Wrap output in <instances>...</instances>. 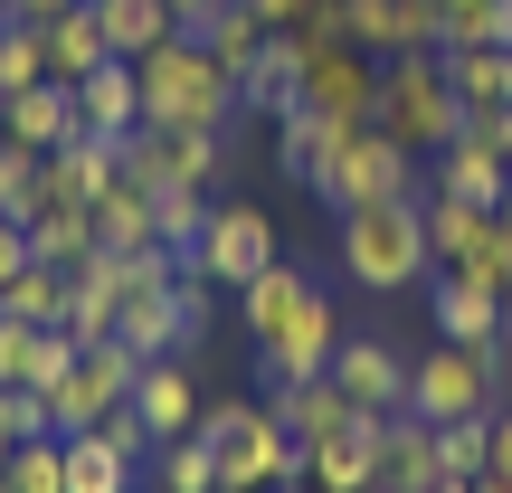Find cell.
<instances>
[{
  "label": "cell",
  "instance_id": "obj_43",
  "mask_svg": "<svg viewBox=\"0 0 512 493\" xmlns=\"http://www.w3.org/2000/svg\"><path fill=\"white\" fill-rule=\"evenodd\" d=\"M247 10H256V19H266V29H294V19H304V10H313V0H247Z\"/></svg>",
  "mask_w": 512,
  "mask_h": 493
},
{
  "label": "cell",
  "instance_id": "obj_29",
  "mask_svg": "<svg viewBox=\"0 0 512 493\" xmlns=\"http://www.w3.org/2000/svg\"><path fill=\"white\" fill-rule=\"evenodd\" d=\"M86 10H95V29H105L114 57H152L171 38V10H162V0H86Z\"/></svg>",
  "mask_w": 512,
  "mask_h": 493
},
{
  "label": "cell",
  "instance_id": "obj_37",
  "mask_svg": "<svg viewBox=\"0 0 512 493\" xmlns=\"http://www.w3.org/2000/svg\"><path fill=\"white\" fill-rule=\"evenodd\" d=\"M152 228H162V247H200V228H209V190H152Z\"/></svg>",
  "mask_w": 512,
  "mask_h": 493
},
{
  "label": "cell",
  "instance_id": "obj_52",
  "mask_svg": "<svg viewBox=\"0 0 512 493\" xmlns=\"http://www.w3.org/2000/svg\"><path fill=\"white\" fill-rule=\"evenodd\" d=\"M0 152H10V133H0Z\"/></svg>",
  "mask_w": 512,
  "mask_h": 493
},
{
  "label": "cell",
  "instance_id": "obj_23",
  "mask_svg": "<svg viewBox=\"0 0 512 493\" xmlns=\"http://www.w3.org/2000/svg\"><path fill=\"white\" fill-rule=\"evenodd\" d=\"M437 475H446V465H437V427L399 408V418L380 427V493H427Z\"/></svg>",
  "mask_w": 512,
  "mask_h": 493
},
{
  "label": "cell",
  "instance_id": "obj_32",
  "mask_svg": "<svg viewBox=\"0 0 512 493\" xmlns=\"http://www.w3.org/2000/svg\"><path fill=\"white\" fill-rule=\"evenodd\" d=\"M494 219V209H475V200H456V190H427V256L437 266H456L465 247H475V228Z\"/></svg>",
  "mask_w": 512,
  "mask_h": 493
},
{
  "label": "cell",
  "instance_id": "obj_48",
  "mask_svg": "<svg viewBox=\"0 0 512 493\" xmlns=\"http://www.w3.org/2000/svg\"><path fill=\"white\" fill-rule=\"evenodd\" d=\"M475 493H512V475H494V465H484V475H475Z\"/></svg>",
  "mask_w": 512,
  "mask_h": 493
},
{
  "label": "cell",
  "instance_id": "obj_53",
  "mask_svg": "<svg viewBox=\"0 0 512 493\" xmlns=\"http://www.w3.org/2000/svg\"><path fill=\"white\" fill-rule=\"evenodd\" d=\"M285 493H304V484H285Z\"/></svg>",
  "mask_w": 512,
  "mask_h": 493
},
{
  "label": "cell",
  "instance_id": "obj_17",
  "mask_svg": "<svg viewBox=\"0 0 512 493\" xmlns=\"http://www.w3.org/2000/svg\"><path fill=\"white\" fill-rule=\"evenodd\" d=\"M351 48H370V57H427V48H437V0H351Z\"/></svg>",
  "mask_w": 512,
  "mask_h": 493
},
{
  "label": "cell",
  "instance_id": "obj_35",
  "mask_svg": "<svg viewBox=\"0 0 512 493\" xmlns=\"http://www.w3.org/2000/svg\"><path fill=\"white\" fill-rule=\"evenodd\" d=\"M456 275H465V285H484V294H503V304H512V228H503V219H484V228H475V247L456 256Z\"/></svg>",
  "mask_w": 512,
  "mask_h": 493
},
{
  "label": "cell",
  "instance_id": "obj_1",
  "mask_svg": "<svg viewBox=\"0 0 512 493\" xmlns=\"http://www.w3.org/2000/svg\"><path fill=\"white\" fill-rule=\"evenodd\" d=\"M133 76H143V124L228 133V114H247V105H238V67H219L190 29H171L152 57H133Z\"/></svg>",
  "mask_w": 512,
  "mask_h": 493
},
{
  "label": "cell",
  "instance_id": "obj_28",
  "mask_svg": "<svg viewBox=\"0 0 512 493\" xmlns=\"http://www.w3.org/2000/svg\"><path fill=\"white\" fill-rule=\"evenodd\" d=\"M133 446H114L105 427H86V437H67V493H133Z\"/></svg>",
  "mask_w": 512,
  "mask_h": 493
},
{
  "label": "cell",
  "instance_id": "obj_27",
  "mask_svg": "<svg viewBox=\"0 0 512 493\" xmlns=\"http://www.w3.org/2000/svg\"><path fill=\"white\" fill-rule=\"evenodd\" d=\"M238 304H247V332H256V342H275V332H285L294 313L313 304V275H304V266H285V256H275V266L256 275V285L238 294Z\"/></svg>",
  "mask_w": 512,
  "mask_h": 493
},
{
  "label": "cell",
  "instance_id": "obj_40",
  "mask_svg": "<svg viewBox=\"0 0 512 493\" xmlns=\"http://www.w3.org/2000/svg\"><path fill=\"white\" fill-rule=\"evenodd\" d=\"M0 427H10L19 446H29V437H57V427H48V399H38V389H0Z\"/></svg>",
  "mask_w": 512,
  "mask_h": 493
},
{
  "label": "cell",
  "instance_id": "obj_21",
  "mask_svg": "<svg viewBox=\"0 0 512 493\" xmlns=\"http://www.w3.org/2000/svg\"><path fill=\"white\" fill-rule=\"evenodd\" d=\"M294 95H304V38H294V29H275L266 48H256V67H238V105L275 124Z\"/></svg>",
  "mask_w": 512,
  "mask_h": 493
},
{
  "label": "cell",
  "instance_id": "obj_41",
  "mask_svg": "<svg viewBox=\"0 0 512 493\" xmlns=\"http://www.w3.org/2000/svg\"><path fill=\"white\" fill-rule=\"evenodd\" d=\"M19 266H29V228H19V219H0V285H10Z\"/></svg>",
  "mask_w": 512,
  "mask_h": 493
},
{
  "label": "cell",
  "instance_id": "obj_50",
  "mask_svg": "<svg viewBox=\"0 0 512 493\" xmlns=\"http://www.w3.org/2000/svg\"><path fill=\"white\" fill-rule=\"evenodd\" d=\"M494 219H503V228H512V190H503V209H494Z\"/></svg>",
  "mask_w": 512,
  "mask_h": 493
},
{
  "label": "cell",
  "instance_id": "obj_19",
  "mask_svg": "<svg viewBox=\"0 0 512 493\" xmlns=\"http://www.w3.org/2000/svg\"><path fill=\"white\" fill-rule=\"evenodd\" d=\"M76 114H86V133L124 143V133L143 124V76H133V57H105L95 76H76Z\"/></svg>",
  "mask_w": 512,
  "mask_h": 493
},
{
  "label": "cell",
  "instance_id": "obj_49",
  "mask_svg": "<svg viewBox=\"0 0 512 493\" xmlns=\"http://www.w3.org/2000/svg\"><path fill=\"white\" fill-rule=\"evenodd\" d=\"M10 456H19V437H10V427H0V475H10Z\"/></svg>",
  "mask_w": 512,
  "mask_h": 493
},
{
  "label": "cell",
  "instance_id": "obj_3",
  "mask_svg": "<svg viewBox=\"0 0 512 493\" xmlns=\"http://www.w3.org/2000/svg\"><path fill=\"white\" fill-rule=\"evenodd\" d=\"M304 190L332 209V219H351V209H380V200H427V190H437V171H418V152L389 143L380 124H351L342 143L313 162Z\"/></svg>",
  "mask_w": 512,
  "mask_h": 493
},
{
  "label": "cell",
  "instance_id": "obj_18",
  "mask_svg": "<svg viewBox=\"0 0 512 493\" xmlns=\"http://www.w3.org/2000/svg\"><path fill=\"white\" fill-rule=\"evenodd\" d=\"M427 171H437V190H456V200H475V209H503V190H512V162H503V143L484 124H465Z\"/></svg>",
  "mask_w": 512,
  "mask_h": 493
},
{
  "label": "cell",
  "instance_id": "obj_30",
  "mask_svg": "<svg viewBox=\"0 0 512 493\" xmlns=\"http://www.w3.org/2000/svg\"><path fill=\"white\" fill-rule=\"evenodd\" d=\"M342 133L351 124H332V114H313V105H285V114H275V162H285L294 181H313V162H323Z\"/></svg>",
  "mask_w": 512,
  "mask_h": 493
},
{
  "label": "cell",
  "instance_id": "obj_42",
  "mask_svg": "<svg viewBox=\"0 0 512 493\" xmlns=\"http://www.w3.org/2000/svg\"><path fill=\"white\" fill-rule=\"evenodd\" d=\"M67 10H86V0H19L10 19H29V29H48V19H67Z\"/></svg>",
  "mask_w": 512,
  "mask_h": 493
},
{
  "label": "cell",
  "instance_id": "obj_5",
  "mask_svg": "<svg viewBox=\"0 0 512 493\" xmlns=\"http://www.w3.org/2000/svg\"><path fill=\"white\" fill-rule=\"evenodd\" d=\"M370 124H380L389 143H408V152L437 162V152L465 133V105H456L446 57L437 48H427V57H380V114H370Z\"/></svg>",
  "mask_w": 512,
  "mask_h": 493
},
{
  "label": "cell",
  "instance_id": "obj_45",
  "mask_svg": "<svg viewBox=\"0 0 512 493\" xmlns=\"http://www.w3.org/2000/svg\"><path fill=\"white\" fill-rule=\"evenodd\" d=\"M465 10H494V0H437V29H446V19H465Z\"/></svg>",
  "mask_w": 512,
  "mask_h": 493
},
{
  "label": "cell",
  "instance_id": "obj_16",
  "mask_svg": "<svg viewBox=\"0 0 512 493\" xmlns=\"http://www.w3.org/2000/svg\"><path fill=\"white\" fill-rule=\"evenodd\" d=\"M133 418L152 427V456L200 437V380H190V361H152L143 380H133Z\"/></svg>",
  "mask_w": 512,
  "mask_h": 493
},
{
  "label": "cell",
  "instance_id": "obj_51",
  "mask_svg": "<svg viewBox=\"0 0 512 493\" xmlns=\"http://www.w3.org/2000/svg\"><path fill=\"white\" fill-rule=\"evenodd\" d=\"M10 10H19V0H0V29H10Z\"/></svg>",
  "mask_w": 512,
  "mask_h": 493
},
{
  "label": "cell",
  "instance_id": "obj_22",
  "mask_svg": "<svg viewBox=\"0 0 512 493\" xmlns=\"http://www.w3.org/2000/svg\"><path fill=\"white\" fill-rule=\"evenodd\" d=\"M446 76H456V105L465 124H494V114H512V48H437Z\"/></svg>",
  "mask_w": 512,
  "mask_h": 493
},
{
  "label": "cell",
  "instance_id": "obj_31",
  "mask_svg": "<svg viewBox=\"0 0 512 493\" xmlns=\"http://www.w3.org/2000/svg\"><path fill=\"white\" fill-rule=\"evenodd\" d=\"M105 29H95V10H67V19H48V76L57 86H76V76H95L105 67Z\"/></svg>",
  "mask_w": 512,
  "mask_h": 493
},
{
  "label": "cell",
  "instance_id": "obj_47",
  "mask_svg": "<svg viewBox=\"0 0 512 493\" xmlns=\"http://www.w3.org/2000/svg\"><path fill=\"white\" fill-rule=\"evenodd\" d=\"M427 493H475V475H437V484H427Z\"/></svg>",
  "mask_w": 512,
  "mask_h": 493
},
{
  "label": "cell",
  "instance_id": "obj_44",
  "mask_svg": "<svg viewBox=\"0 0 512 493\" xmlns=\"http://www.w3.org/2000/svg\"><path fill=\"white\" fill-rule=\"evenodd\" d=\"M494 475H512V408H494Z\"/></svg>",
  "mask_w": 512,
  "mask_h": 493
},
{
  "label": "cell",
  "instance_id": "obj_12",
  "mask_svg": "<svg viewBox=\"0 0 512 493\" xmlns=\"http://www.w3.org/2000/svg\"><path fill=\"white\" fill-rule=\"evenodd\" d=\"M380 427L389 418H351L342 437H313L304 446V493H380Z\"/></svg>",
  "mask_w": 512,
  "mask_h": 493
},
{
  "label": "cell",
  "instance_id": "obj_33",
  "mask_svg": "<svg viewBox=\"0 0 512 493\" xmlns=\"http://www.w3.org/2000/svg\"><path fill=\"white\" fill-rule=\"evenodd\" d=\"M266 38H275V29L247 10V0H219V19L200 29V48L219 57V67H256V48H266Z\"/></svg>",
  "mask_w": 512,
  "mask_h": 493
},
{
  "label": "cell",
  "instance_id": "obj_4",
  "mask_svg": "<svg viewBox=\"0 0 512 493\" xmlns=\"http://www.w3.org/2000/svg\"><path fill=\"white\" fill-rule=\"evenodd\" d=\"M342 275L361 294H418L427 275H437V256H427V200L351 209L342 219Z\"/></svg>",
  "mask_w": 512,
  "mask_h": 493
},
{
  "label": "cell",
  "instance_id": "obj_36",
  "mask_svg": "<svg viewBox=\"0 0 512 493\" xmlns=\"http://www.w3.org/2000/svg\"><path fill=\"white\" fill-rule=\"evenodd\" d=\"M437 465L446 475H484V465H494V408H484V418H446L437 427Z\"/></svg>",
  "mask_w": 512,
  "mask_h": 493
},
{
  "label": "cell",
  "instance_id": "obj_13",
  "mask_svg": "<svg viewBox=\"0 0 512 493\" xmlns=\"http://www.w3.org/2000/svg\"><path fill=\"white\" fill-rule=\"evenodd\" d=\"M332 380H342V399L370 408V418H399L408 408V361L389 342H370V332H351V342L332 351Z\"/></svg>",
  "mask_w": 512,
  "mask_h": 493
},
{
  "label": "cell",
  "instance_id": "obj_11",
  "mask_svg": "<svg viewBox=\"0 0 512 493\" xmlns=\"http://www.w3.org/2000/svg\"><path fill=\"white\" fill-rule=\"evenodd\" d=\"M124 171L152 190H209L219 181V133H181V124H133L124 133Z\"/></svg>",
  "mask_w": 512,
  "mask_h": 493
},
{
  "label": "cell",
  "instance_id": "obj_6",
  "mask_svg": "<svg viewBox=\"0 0 512 493\" xmlns=\"http://www.w3.org/2000/svg\"><path fill=\"white\" fill-rule=\"evenodd\" d=\"M503 370H512V342H437L427 361H408V418H427V427H446V418H484L494 408V389H503Z\"/></svg>",
  "mask_w": 512,
  "mask_h": 493
},
{
  "label": "cell",
  "instance_id": "obj_39",
  "mask_svg": "<svg viewBox=\"0 0 512 493\" xmlns=\"http://www.w3.org/2000/svg\"><path fill=\"white\" fill-rule=\"evenodd\" d=\"M10 493H67V437H29L10 456Z\"/></svg>",
  "mask_w": 512,
  "mask_h": 493
},
{
  "label": "cell",
  "instance_id": "obj_26",
  "mask_svg": "<svg viewBox=\"0 0 512 493\" xmlns=\"http://www.w3.org/2000/svg\"><path fill=\"white\" fill-rule=\"evenodd\" d=\"M67 304H76V275L67 266H38V256L0 285V313H10V323H48L57 332V323H67Z\"/></svg>",
  "mask_w": 512,
  "mask_h": 493
},
{
  "label": "cell",
  "instance_id": "obj_46",
  "mask_svg": "<svg viewBox=\"0 0 512 493\" xmlns=\"http://www.w3.org/2000/svg\"><path fill=\"white\" fill-rule=\"evenodd\" d=\"M484 133H494V143H503V162H512V114H494V124H484Z\"/></svg>",
  "mask_w": 512,
  "mask_h": 493
},
{
  "label": "cell",
  "instance_id": "obj_2",
  "mask_svg": "<svg viewBox=\"0 0 512 493\" xmlns=\"http://www.w3.org/2000/svg\"><path fill=\"white\" fill-rule=\"evenodd\" d=\"M200 437L219 446V493H285V484H304V437L275 418V399H209Z\"/></svg>",
  "mask_w": 512,
  "mask_h": 493
},
{
  "label": "cell",
  "instance_id": "obj_9",
  "mask_svg": "<svg viewBox=\"0 0 512 493\" xmlns=\"http://www.w3.org/2000/svg\"><path fill=\"white\" fill-rule=\"evenodd\" d=\"M294 105L332 114V124H370L380 114V57L351 38H304V95Z\"/></svg>",
  "mask_w": 512,
  "mask_h": 493
},
{
  "label": "cell",
  "instance_id": "obj_24",
  "mask_svg": "<svg viewBox=\"0 0 512 493\" xmlns=\"http://www.w3.org/2000/svg\"><path fill=\"white\" fill-rule=\"evenodd\" d=\"M19 228H29V256H38V266H86V256H95V209H67V200H38L29 209V219H19Z\"/></svg>",
  "mask_w": 512,
  "mask_h": 493
},
{
  "label": "cell",
  "instance_id": "obj_38",
  "mask_svg": "<svg viewBox=\"0 0 512 493\" xmlns=\"http://www.w3.org/2000/svg\"><path fill=\"white\" fill-rule=\"evenodd\" d=\"M162 493H219V446H209V437L162 446Z\"/></svg>",
  "mask_w": 512,
  "mask_h": 493
},
{
  "label": "cell",
  "instance_id": "obj_25",
  "mask_svg": "<svg viewBox=\"0 0 512 493\" xmlns=\"http://www.w3.org/2000/svg\"><path fill=\"white\" fill-rule=\"evenodd\" d=\"M275 418H285L294 437L313 446V437H342V427L361 418V408H351V399H342V380L323 370V380H294V389H275Z\"/></svg>",
  "mask_w": 512,
  "mask_h": 493
},
{
  "label": "cell",
  "instance_id": "obj_8",
  "mask_svg": "<svg viewBox=\"0 0 512 493\" xmlns=\"http://www.w3.org/2000/svg\"><path fill=\"white\" fill-rule=\"evenodd\" d=\"M190 266H200L219 294H247L256 275L275 266V219L256 200H219V209H209V228H200V247H190Z\"/></svg>",
  "mask_w": 512,
  "mask_h": 493
},
{
  "label": "cell",
  "instance_id": "obj_7",
  "mask_svg": "<svg viewBox=\"0 0 512 493\" xmlns=\"http://www.w3.org/2000/svg\"><path fill=\"white\" fill-rule=\"evenodd\" d=\"M143 370H152V361H133L124 342H86V351H76V370L48 389V427H57V437H86V427H105L114 408L133 399V380H143Z\"/></svg>",
  "mask_w": 512,
  "mask_h": 493
},
{
  "label": "cell",
  "instance_id": "obj_15",
  "mask_svg": "<svg viewBox=\"0 0 512 493\" xmlns=\"http://www.w3.org/2000/svg\"><path fill=\"white\" fill-rule=\"evenodd\" d=\"M427 323H437V342H512V323H503V294H484V285H465L456 266H437L427 275Z\"/></svg>",
  "mask_w": 512,
  "mask_h": 493
},
{
  "label": "cell",
  "instance_id": "obj_10",
  "mask_svg": "<svg viewBox=\"0 0 512 493\" xmlns=\"http://www.w3.org/2000/svg\"><path fill=\"white\" fill-rule=\"evenodd\" d=\"M342 342H351V332H342V304H332V294L313 285V304L294 313V323L275 332V342H256V380H266V399H275V389H294V380H323Z\"/></svg>",
  "mask_w": 512,
  "mask_h": 493
},
{
  "label": "cell",
  "instance_id": "obj_14",
  "mask_svg": "<svg viewBox=\"0 0 512 493\" xmlns=\"http://www.w3.org/2000/svg\"><path fill=\"white\" fill-rule=\"evenodd\" d=\"M0 133H10V152H38L48 162L57 143H76L86 133V114H76V86H29V95H0Z\"/></svg>",
  "mask_w": 512,
  "mask_h": 493
},
{
  "label": "cell",
  "instance_id": "obj_34",
  "mask_svg": "<svg viewBox=\"0 0 512 493\" xmlns=\"http://www.w3.org/2000/svg\"><path fill=\"white\" fill-rule=\"evenodd\" d=\"M29 86H48V29L10 19L0 29V95H29Z\"/></svg>",
  "mask_w": 512,
  "mask_h": 493
},
{
  "label": "cell",
  "instance_id": "obj_20",
  "mask_svg": "<svg viewBox=\"0 0 512 493\" xmlns=\"http://www.w3.org/2000/svg\"><path fill=\"white\" fill-rule=\"evenodd\" d=\"M95 247H114V256H143V247H162V228H152V181L114 171V181L95 190Z\"/></svg>",
  "mask_w": 512,
  "mask_h": 493
}]
</instances>
